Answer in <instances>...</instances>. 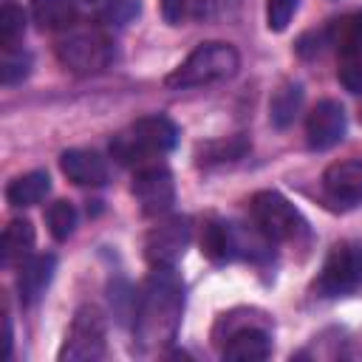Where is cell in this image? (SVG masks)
Segmentation results:
<instances>
[{
    "mask_svg": "<svg viewBox=\"0 0 362 362\" xmlns=\"http://www.w3.org/2000/svg\"><path fill=\"white\" fill-rule=\"evenodd\" d=\"M184 311V280L175 266H153L136 294L133 334L141 345H164L175 339Z\"/></svg>",
    "mask_w": 362,
    "mask_h": 362,
    "instance_id": "obj_1",
    "label": "cell"
},
{
    "mask_svg": "<svg viewBox=\"0 0 362 362\" xmlns=\"http://www.w3.org/2000/svg\"><path fill=\"white\" fill-rule=\"evenodd\" d=\"M178 141V127L173 119L156 113V116H141L136 119L127 130H122L110 141V153L119 164L124 167H141L153 158L167 156Z\"/></svg>",
    "mask_w": 362,
    "mask_h": 362,
    "instance_id": "obj_2",
    "label": "cell"
},
{
    "mask_svg": "<svg viewBox=\"0 0 362 362\" xmlns=\"http://www.w3.org/2000/svg\"><path fill=\"white\" fill-rule=\"evenodd\" d=\"M240 65L238 51L229 42H201L173 74H167V88H201L229 79Z\"/></svg>",
    "mask_w": 362,
    "mask_h": 362,
    "instance_id": "obj_3",
    "label": "cell"
},
{
    "mask_svg": "<svg viewBox=\"0 0 362 362\" xmlns=\"http://www.w3.org/2000/svg\"><path fill=\"white\" fill-rule=\"evenodd\" d=\"M249 215H252V226L272 243V240H291L297 238V232L303 229V218L294 209V204L288 198H283L274 189H260L252 195L249 201Z\"/></svg>",
    "mask_w": 362,
    "mask_h": 362,
    "instance_id": "obj_4",
    "label": "cell"
},
{
    "mask_svg": "<svg viewBox=\"0 0 362 362\" xmlns=\"http://www.w3.org/2000/svg\"><path fill=\"white\" fill-rule=\"evenodd\" d=\"M314 288L322 297H348L359 291L362 288V243H354V240L337 243L328 252Z\"/></svg>",
    "mask_w": 362,
    "mask_h": 362,
    "instance_id": "obj_5",
    "label": "cell"
},
{
    "mask_svg": "<svg viewBox=\"0 0 362 362\" xmlns=\"http://www.w3.org/2000/svg\"><path fill=\"white\" fill-rule=\"evenodd\" d=\"M105 354V314L96 305H82L68 328L65 345L59 348L62 362L99 359Z\"/></svg>",
    "mask_w": 362,
    "mask_h": 362,
    "instance_id": "obj_6",
    "label": "cell"
},
{
    "mask_svg": "<svg viewBox=\"0 0 362 362\" xmlns=\"http://www.w3.org/2000/svg\"><path fill=\"white\" fill-rule=\"evenodd\" d=\"M110 42L99 31H74L57 45L59 62L74 74H96L110 62Z\"/></svg>",
    "mask_w": 362,
    "mask_h": 362,
    "instance_id": "obj_7",
    "label": "cell"
},
{
    "mask_svg": "<svg viewBox=\"0 0 362 362\" xmlns=\"http://www.w3.org/2000/svg\"><path fill=\"white\" fill-rule=\"evenodd\" d=\"M187 243H189V221L187 218H167L147 232L144 257L150 266H175L184 257Z\"/></svg>",
    "mask_w": 362,
    "mask_h": 362,
    "instance_id": "obj_8",
    "label": "cell"
},
{
    "mask_svg": "<svg viewBox=\"0 0 362 362\" xmlns=\"http://www.w3.org/2000/svg\"><path fill=\"white\" fill-rule=\"evenodd\" d=\"M133 195L144 215L156 218L175 204V181L167 167H141L133 178Z\"/></svg>",
    "mask_w": 362,
    "mask_h": 362,
    "instance_id": "obj_9",
    "label": "cell"
},
{
    "mask_svg": "<svg viewBox=\"0 0 362 362\" xmlns=\"http://www.w3.org/2000/svg\"><path fill=\"white\" fill-rule=\"evenodd\" d=\"M345 110L339 102L334 99H322L311 107L308 119H305V136H308V147L311 150H328L334 144H339L345 139Z\"/></svg>",
    "mask_w": 362,
    "mask_h": 362,
    "instance_id": "obj_10",
    "label": "cell"
},
{
    "mask_svg": "<svg viewBox=\"0 0 362 362\" xmlns=\"http://www.w3.org/2000/svg\"><path fill=\"white\" fill-rule=\"evenodd\" d=\"M322 189L328 201L339 206H354L362 201V161H337L322 173Z\"/></svg>",
    "mask_w": 362,
    "mask_h": 362,
    "instance_id": "obj_11",
    "label": "cell"
},
{
    "mask_svg": "<svg viewBox=\"0 0 362 362\" xmlns=\"http://www.w3.org/2000/svg\"><path fill=\"white\" fill-rule=\"evenodd\" d=\"M57 272V257L54 255H28L20 266H17V294L23 305H34L48 283L54 280Z\"/></svg>",
    "mask_w": 362,
    "mask_h": 362,
    "instance_id": "obj_12",
    "label": "cell"
},
{
    "mask_svg": "<svg viewBox=\"0 0 362 362\" xmlns=\"http://www.w3.org/2000/svg\"><path fill=\"white\" fill-rule=\"evenodd\" d=\"M201 252L212 260V263H226L238 255H243V238L235 229V223L209 218L201 226Z\"/></svg>",
    "mask_w": 362,
    "mask_h": 362,
    "instance_id": "obj_13",
    "label": "cell"
},
{
    "mask_svg": "<svg viewBox=\"0 0 362 362\" xmlns=\"http://www.w3.org/2000/svg\"><path fill=\"white\" fill-rule=\"evenodd\" d=\"M221 354L223 359L235 362H260L272 354V337L260 325H240L226 334V345Z\"/></svg>",
    "mask_w": 362,
    "mask_h": 362,
    "instance_id": "obj_14",
    "label": "cell"
},
{
    "mask_svg": "<svg viewBox=\"0 0 362 362\" xmlns=\"http://www.w3.org/2000/svg\"><path fill=\"white\" fill-rule=\"evenodd\" d=\"M59 170L65 173L68 181L79 187H102L107 181V164L93 150H79V147L65 150L59 156Z\"/></svg>",
    "mask_w": 362,
    "mask_h": 362,
    "instance_id": "obj_15",
    "label": "cell"
},
{
    "mask_svg": "<svg viewBox=\"0 0 362 362\" xmlns=\"http://www.w3.org/2000/svg\"><path fill=\"white\" fill-rule=\"evenodd\" d=\"M34 246V223L28 218H14L8 221V226L3 229V240H0V260L6 269L20 266Z\"/></svg>",
    "mask_w": 362,
    "mask_h": 362,
    "instance_id": "obj_16",
    "label": "cell"
},
{
    "mask_svg": "<svg viewBox=\"0 0 362 362\" xmlns=\"http://www.w3.org/2000/svg\"><path fill=\"white\" fill-rule=\"evenodd\" d=\"M51 192V178L45 170H31L17 175L8 187H6V201L11 206H37L40 201H45V195Z\"/></svg>",
    "mask_w": 362,
    "mask_h": 362,
    "instance_id": "obj_17",
    "label": "cell"
},
{
    "mask_svg": "<svg viewBox=\"0 0 362 362\" xmlns=\"http://www.w3.org/2000/svg\"><path fill=\"white\" fill-rule=\"evenodd\" d=\"M328 42L337 48L339 57H359L362 54V11H351L328 25Z\"/></svg>",
    "mask_w": 362,
    "mask_h": 362,
    "instance_id": "obj_18",
    "label": "cell"
},
{
    "mask_svg": "<svg viewBox=\"0 0 362 362\" xmlns=\"http://www.w3.org/2000/svg\"><path fill=\"white\" fill-rule=\"evenodd\" d=\"M31 17L42 31L71 28L76 20V0H31Z\"/></svg>",
    "mask_w": 362,
    "mask_h": 362,
    "instance_id": "obj_19",
    "label": "cell"
},
{
    "mask_svg": "<svg viewBox=\"0 0 362 362\" xmlns=\"http://www.w3.org/2000/svg\"><path fill=\"white\" fill-rule=\"evenodd\" d=\"M249 153V139L243 133L238 136H226V139H212L206 144H198L195 156H198V164L204 167H212V164H229V161H238Z\"/></svg>",
    "mask_w": 362,
    "mask_h": 362,
    "instance_id": "obj_20",
    "label": "cell"
},
{
    "mask_svg": "<svg viewBox=\"0 0 362 362\" xmlns=\"http://www.w3.org/2000/svg\"><path fill=\"white\" fill-rule=\"evenodd\" d=\"M303 105V85L300 82H283L269 102V119L274 127H288Z\"/></svg>",
    "mask_w": 362,
    "mask_h": 362,
    "instance_id": "obj_21",
    "label": "cell"
},
{
    "mask_svg": "<svg viewBox=\"0 0 362 362\" xmlns=\"http://www.w3.org/2000/svg\"><path fill=\"white\" fill-rule=\"evenodd\" d=\"M31 71V54L11 45V48H3V57H0V82L3 85H17L28 76Z\"/></svg>",
    "mask_w": 362,
    "mask_h": 362,
    "instance_id": "obj_22",
    "label": "cell"
},
{
    "mask_svg": "<svg viewBox=\"0 0 362 362\" xmlns=\"http://www.w3.org/2000/svg\"><path fill=\"white\" fill-rule=\"evenodd\" d=\"M45 221H48V232L54 235V240H68L76 226V209L71 201H54L45 212Z\"/></svg>",
    "mask_w": 362,
    "mask_h": 362,
    "instance_id": "obj_23",
    "label": "cell"
},
{
    "mask_svg": "<svg viewBox=\"0 0 362 362\" xmlns=\"http://www.w3.org/2000/svg\"><path fill=\"white\" fill-rule=\"evenodd\" d=\"M23 31H25V14H23V8L14 6V3H6L0 8V45L3 48L17 45V40L23 37Z\"/></svg>",
    "mask_w": 362,
    "mask_h": 362,
    "instance_id": "obj_24",
    "label": "cell"
},
{
    "mask_svg": "<svg viewBox=\"0 0 362 362\" xmlns=\"http://www.w3.org/2000/svg\"><path fill=\"white\" fill-rule=\"evenodd\" d=\"M297 6H300V0H266V25H269V31H274V34L286 31Z\"/></svg>",
    "mask_w": 362,
    "mask_h": 362,
    "instance_id": "obj_25",
    "label": "cell"
},
{
    "mask_svg": "<svg viewBox=\"0 0 362 362\" xmlns=\"http://www.w3.org/2000/svg\"><path fill=\"white\" fill-rule=\"evenodd\" d=\"M337 79H339V85H342L345 90L362 93V54H359V57H339Z\"/></svg>",
    "mask_w": 362,
    "mask_h": 362,
    "instance_id": "obj_26",
    "label": "cell"
},
{
    "mask_svg": "<svg viewBox=\"0 0 362 362\" xmlns=\"http://www.w3.org/2000/svg\"><path fill=\"white\" fill-rule=\"evenodd\" d=\"M136 14H139V3H136V0H113V3L102 11V20L122 25V23H127V20L136 17Z\"/></svg>",
    "mask_w": 362,
    "mask_h": 362,
    "instance_id": "obj_27",
    "label": "cell"
},
{
    "mask_svg": "<svg viewBox=\"0 0 362 362\" xmlns=\"http://www.w3.org/2000/svg\"><path fill=\"white\" fill-rule=\"evenodd\" d=\"M184 8H187V0H161V17H164L170 25H178V23H181Z\"/></svg>",
    "mask_w": 362,
    "mask_h": 362,
    "instance_id": "obj_28",
    "label": "cell"
},
{
    "mask_svg": "<svg viewBox=\"0 0 362 362\" xmlns=\"http://www.w3.org/2000/svg\"><path fill=\"white\" fill-rule=\"evenodd\" d=\"M11 354V320L6 317V356Z\"/></svg>",
    "mask_w": 362,
    "mask_h": 362,
    "instance_id": "obj_29",
    "label": "cell"
},
{
    "mask_svg": "<svg viewBox=\"0 0 362 362\" xmlns=\"http://www.w3.org/2000/svg\"><path fill=\"white\" fill-rule=\"evenodd\" d=\"M359 122H362V107H359Z\"/></svg>",
    "mask_w": 362,
    "mask_h": 362,
    "instance_id": "obj_30",
    "label": "cell"
},
{
    "mask_svg": "<svg viewBox=\"0 0 362 362\" xmlns=\"http://www.w3.org/2000/svg\"><path fill=\"white\" fill-rule=\"evenodd\" d=\"M88 3H99V0H88Z\"/></svg>",
    "mask_w": 362,
    "mask_h": 362,
    "instance_id": "obj_31",
    "label": "cell"
}]
</instances>
